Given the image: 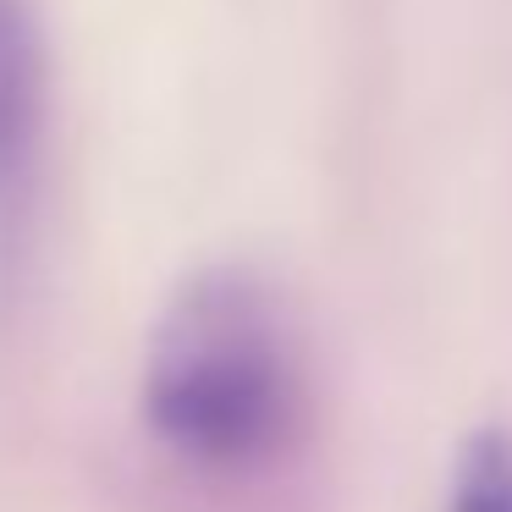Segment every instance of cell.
I'll use <instances>...</instances> for the list:
<instances>
[{"label":"cell","instance_id":"obj_1","mask_svg":"<svg viewBox=\"0 0 512 512\" xmlns=\"http://www.w3.org/2000/svg\"><path fill=\"white\" fill-rule=\"evenodd\" d=\"M138 419L149 446L199 485H265L298 468L320 397L287 298L248 265L182 276L149 325Z\"/></svg>","mask_w":512,"mask_h":512},{"label":"cell","instance_id":"obj_2","mask_svg":"<svg viewBox=\"0 0 512 512\" xmlns=\"http://www.w3.org/2000/svg\"><path fill=\"white\" fill-rule=\"evenodd\" d=\"M50 138V67L28 0H0V265L23 248Z\"/></svg>","mask_w":512,"mask_h":512},{"label":"cell","instance_id":"obj_3","mask_svg":"<svg viewBox=\"0 0 512 512\" xmlns=\"http://www.w3.org/2000/svg\"><path fill=\"white\" fill-rule=\"evenodd\" d=\"M446 512H512V430L479 424L446 468Z\"/></svg>","mask_w":512,"mask_h":512}]
</instances>
